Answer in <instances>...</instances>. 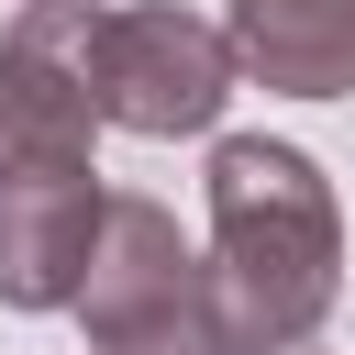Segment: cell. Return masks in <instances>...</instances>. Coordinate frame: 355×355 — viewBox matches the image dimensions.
<instances>
[{
  "mask_svg": "<svg viewBox=\"0 0 355 355\" xmlns=\"http://www.w3.org/2000/svg\"><path fill=\"white\" fill-rule=\"evenodd\" d=\"M211 300L233 355H300L344 300V211L300 144H211Z\"/></svg>",
  "mask_w": 355,
  "mask_h": 355,
  "instance_id": "6da1fadb",
  "label": "cell"
},
{
  "mask_svg": "<svg viewBox=\"0 0 355 355\" xmlns=\"http://www.w3.org/2000/svg\"><path fill=\"white\" fill-rule=\"evenodd\" d=\"M111 355H233L222 333H178V344H111Z\"/></svg>",
  "mask_w": 355,
  "mask_h": 355,
  "instance_id": "52a82bcc",
  "label": "cell"
},
{
  "mask_svg": "<svg viewBox=\"0 0 355 355\" xmlns=\"http://www.w3.org/2000/svg\"><path fill=\"white\" fill-rule=\"evenodd\" d=\"M89 78H100V122L111 133H144V144H178V133H211L222 100H233V33L178 11V0H122L89 22Z\"/></svg>",
  "mask_w": 355,
  "mask_h": 355,
  "instance_id": "7a4b0ae2",
  "label": "cell"
},
{
  "mask_svg": "<svg viewBox=\"0 0 355 355\" xmlns=\"http://www.w3.org/2000/svg\"><path fill=\"white\" fill-rule=\"evenodd\" d=\"M100 166H0V311H67L100 244Z\"/></svg>",
  "mask_w": 355,
  "mask_h": 355,
  "instance_id": "5b68a950",
  "label": "cell"
},
{
  "mask_svg": "<svg viewBox=\"0 0 355 355\" xmlns=\"http://www.w3.org/2000/svg\"><path fill=\"white\" fill-rule=\"evenodd\" d=\"M233 67L277 100H344L355 89V0H233Z\"/></svg>",
  "mask_w": 355,
  "mask_h": 355,
  "instance_id": "8992f818",
  "label": "cell"
},
{
  "mask_svg": "<svg viewBox=\"0 0 355 355\" xmlns=\"http://www.w3.org/2000/svg\"><path fill=\"white\" fill-rule=\"evenodd\" d=\"M89 0H22L0 22V166H89L100 78H89Z\"/></svg>",
  "mask_w": 355,
  "mask_h": 355,
  "instance_id": "277c9868",
  "label": "cell"
},
{
  "mask_svg": "<svg viewBox=\"0 0 355 355\" xmlns=\"http://www.w3.org/2000/svg\"><path fill=\"white\" fill-rule=\"evenodd\" d=\"M67 311H78V355L222 333L211 255H189V233H178L166 200H100V244H89V277H78ZM222 344H233V333H222Z\"/></svg>",
  "mask_w": 355,
  "mask_h": 355,
  "instance_id": "3957f363",
  "label": "cell"
},
{
  "mask_svg": "<svg viewBox=\"0 0 355 355\" xmlns=\"http://www.w3.org/2000/svg\"><path fill=\"white\" fill-rule=\"evenodd\" d=\"M300 355H311V344H300Z\"/></svg>",
  "mask_w": 355,
  "mask_h": 355,
  "instance_id": "ba28073f",
  "label": "cell"
}]
</instances>
